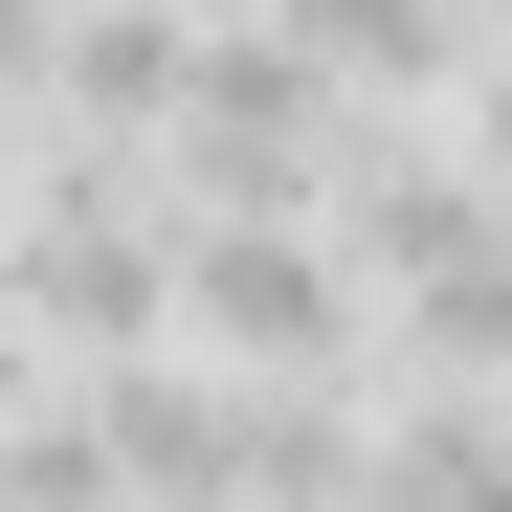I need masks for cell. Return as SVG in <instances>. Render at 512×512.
Returning a JSON list of instances; mask_svg holds the SVG:
<instances>
[{"label": "cell", "instance_id": "obj_1", "mask_svg": "<svg viewBox=\"0 0 512 512\" xmlns=\"http://www.w3.org/2000/svg\"><path fill=\"white\" fill-rule=\"evenodd\" d=\"M179 357L268 379V401H379L401 312H379V268L334 223H179Z\"/></svg>", "mask_w": 512, "mask_h": 512}, {"label": "cell", "instance_id": "obj_2", "mask_svg": "<svg viewBox=\"0 0 512 512\" xmlns=\"http://www.w3.org/2000/svg\"><path fill=\"white\" fill-rule=\"evenodd\" d=\"M379 512H512V401L401 379V401H379Z\"/></svg>", "mask_w": 512, "mask_h": 512}]
</instances>
